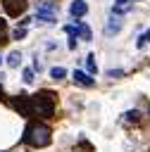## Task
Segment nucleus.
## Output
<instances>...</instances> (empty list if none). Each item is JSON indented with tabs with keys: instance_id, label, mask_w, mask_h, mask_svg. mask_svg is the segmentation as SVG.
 Masks as SVG:
<instances>
[{
	"instance_id": "nucleus-1",
	"label": "nucleus",
	"mask_w": 150,
	"mask_h": 152,
	"mask_svg": "<svg viewBox=\"0 0 150 152\" xmlns=\"http://www.w3.org/2000/svg\"><path fill=\"white\" fill-rule=\"evenodd\" d=\"M21 140H24L29 147H45V145H50V140H52V131H50V126L43 124V121H31V124H26Z\"/></svg>"
},
{
	"instance_id": "nucleus-2",
	"label": "nucleus",
	"mask_w": 150,
	"mask_h": 152,
	"mask_svg": "<svg viewBox=\"0 0 150 152\" xmlns=\"http://www.w3.org/2000/svg\"><path fill=\"white\" fill-rule=\"evenodd\" d=\"M55 93L50 90H40L36 95H31V107H33V116L40 119H52L55 116Z\"/></svg>"
},
{
	"instance_id": "nucleus-3",
	"label": "nucleus",
	"mask_w": 150,
	"mask_h": 152,
	"mask_svg": "<svg viewBox=\"0 0 150 152\" xmlns=\"http://www.w3.org/2000/svg\"><path fill=\"white\" fill-rule=\"evenodd\" d=\"M60 14V5L55 0H38L36 2V19L43 24H55Z\"/></svg>"
},
{
	"instance_id": "nucleus-4",
	"label": "nucleus",
	"mask_w": 150,
	"mask_h": 152,
	"mask_svg": "<svg viewBox=\"0 0 150 152\" xmlns=\"http://www.w3.org/2000/svg\"><path fill=\"white\" fill-rule=\"evenodd\" d=\"M64 31L69 33V36H74V38H79V40H90V28L83 24V21H76V24H69V26H64Z\"/></svg>"
},
{
	"instance_id": "nucleus-5",
	"label": "nucleus",
	"mask_w": 150,
	"mask_h": 152,
	"mask_svg": "<svg viewBox=\"0 0 150 152\" xmlns=\"http://www.w3.org/2000/svg\"><path fill=\"white\" fill-rule=\"evenodd\" d=\"M2 7H5V12H7L10 17H19V14L26 12L29 2H26V0H2Z\"/></svg>"
},
{
	"instance_id": "nucleus-6",
	"label": "nucleus",
	"mask_w": 150,
	"mask_h": 152,
	"mask_svg": "<svg viewBox=\"0 0 150 152\" xmlns=\"http://www.w3.org/2000/svg\"><path fill=\"white\" fill-rule=\"evenodd\" d=\"M14 109L21 114V116H33V107H31V97L29 95H19V100H14Z\"/></svg>"
},
{
	"instance_id": "nucleus-7",
	"label": "nucleus",
	"mask_w": 150,
	"mask_h": 152,
	"mask_svg": "<svg viewBox=\"0 0 150 152\" xmlns=\"http://www.w3.org/2000/svg\"><path fill=\"white\" fill-rule=\"evenodd\" d=\"M74 83L76 86H81V88H93L95 86V78L90 76V74H86V71H74Z\"/></svg>"
},
{
	"instance_id": "nucleus-8",
	"label": "nucleus",
	"mask_w": 150,
	"mask_h": 152,
	"mask_svg": "<svg viewBox=\"0 0 150 152\" xmlns=\"http://www.w3.org/2000/svg\"><path fill=\"white\" fill-rule=\"evenodd\" d=\"M69 14H71L74 19L86 17V14H88V5H86V0H74V2L69 5Z\"/></svg>"
},
{
	"instance_id": "nucleus-9",
	"label": "nucleus",
	"mask_w": 150,
	"mask_h": 152,
	"mask_svg": "<svg viewBox=\"0 0 150 152\" xmlns=\"http://www.w3.org/2000/svg\"><path fill=\"white\" fill-rule=\"evenodd\" d=\"M121 26H124V21L114 14V17H110L107 19V24H105V36H117L119 31H121Z\"/></svg>"
},
{
	"instance_id": "nucleus-10",
	"label": "nucleus",
	"mask_w": 150,
	"mask_h": 152,
	"mask_svg": "<svg viewBox=\"0 0 150 152\" xmlns=\"http://www.w3.org/2000/svg\"><path fill=\"white\" fill-rule=\"evenodd\" d=\"M19 62H21V55H19L17 50L7 55V66H12V69H14V66H19Z\"/></svg>"
},
{
	"instance_id": "nucleus-11",
	"label": "nucleus",
	"mask_w": 150,
	"mask_h": 152,
	"mask_svg": "<svg viewBox=\"0 0 150 152\" xmlns=\"http://www.w3.org/2000/svg\"><path fill=\"white\" fill-rule=\"evenodd\" d=\"M50 76H52L55 81H60V78L67 76V69H64V66H52V69H50Z\"/></svg>"
},
{
	"instance_id": "nucleus-12",
	"label": "nucleus",
	"mask_w": 150,
	"mask_h": 152,
	"mask_svg": "<svg viewBox=\"0 0 150 152\" xmlns=\"http://www.w3.org/2000/svg\"><path fill=\"white\" fill-rule=\"evenodd\" d=\"M86 69H88V74H90V76L98 71V64H95V57H93V55H88V57H86Z\"/></svg>"
},
{
	"instance_id": "nucleus-13",
	"label": "nucleus",
	"mask_w": 150,
	"mask_h": 152,
	"mask_svg": "<svg viewBox=\"0 0 150 152\" xmlns=\"http://www.w3.org/2000/svg\"><path fill=\"white\" fill-rule=\"evenodd\" d=\"M7 43V21L0 17V45H5Z\"/></svg>"
},
{
	"instance_id": "nucleus-14",
	"label": "nucleus",
	"mask_w": 150,
	"mask_h": 152,
	"mask_svg": "<svg viewBox=\"0 0 150 152\" xmlns=\"http://www.w3.org/2000/svg\"><path fill=\"white\" fill-rule=\"evenodd\" d=\"M145 43H150V28H148V31H145V33L138 38V43H136V45H138V48H143Z\"/></svg>"
},
{
	"instance_id": "nucleus-15",
	"label": "nucleus",
	"mask_w": 150,
	"mask_h": 152,
	"mask_svg": "<svg viewBox=\"0 0 150 152\" xmlns=\"http://www.w3.org/2000/svg\"><path fill=\"white\" fill-rule=\"evenodd\" d=\"M24 83H33V69H24Z\"/></svg>"
},
{
	"instance_id": "nucleus-16",
	"label": "nucleus",
	"mask_w": 150,
	"mask_h": 152,
	"mask_svg": "<svg viewBox=\"0 0 150 152\" xmlns=\"http://www.w3.org/2000/svg\"><path fill=\"white\" fill-rule=\"evenodd\" d=\"M24 36H26V28H24V26H21V28H17V31H14V40H21V38H24Z\"/></svg>"
},
{
	"instance_id": "nucleus-17",
	"label": "nucleus",
	"mask_w": 150,
	"mask_h": 152,
	"mask_svg": "<svg viewBox=\"0 0 150 152\" xmlns=\"http://www.w3.org/2000/svg\"><path fill=\"white\" fill-rule=\"evenodd\" d=\"M76 40H79V38L69 36V43H67V48H69V50H76Z\"/></svg>"
},
{
	"instance_id": "nucleus-18",
	"label": "nucleus",
	"mask_w": 150,
	"mask_h": 152,
	"mask_svg": "<svg viewBox=\"0 0 150 152\" xmlns=\"http://www.w3.org/2000/svg\"><path fill=\"white\" fill-rule=\"evenodd\" d=\"M121 74H124L121 69H110V71H107V76H110V78H114V76H121Z\"/></svg>"
},
{
	"instance_id": "nucleus-19",
	"label": "nucleus",
	"mask_w": 150,
	"mask_h": 152,
	"mask_svg": "<svg viewBox=\"0 0 150 152\" xmlns=\"http://www.w3.org/2000/svg\"><path fill=\"white\" fill-rule=\"evenodd\" d=\"M0 64H2V57H0Z\"/></svg>"
}]
</instances>
